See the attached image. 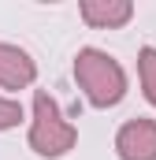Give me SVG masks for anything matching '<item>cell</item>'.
I'll return each instance as SVG.
<instances>
[{
  "label": "cell",
  "mask_w": 156,
  "mask_h": 160,
  "mask_svg": "<svg viewBox=\"0 0 156 160\" xmlns=\"http://www.w3.org/2000/svg\"><path fill=\"white\" fill-rule=\"evenodd\" d=\"M75 78L93 108H112L126 93V71L100 48H82L75 56Z\"/></svg>",
  "instance_id": "cell-1"
},
{
  "label": "cell",
  "mask_w": 156,
  "mask_h": 160,
  "mask_svg": "<svg viewBox=\"0 0 156 160\" xmlns=\"http://www.w3.org/2000/svg\"><path fill=\"white\" fill-rule=\"evenodd\" d=\"M78 142V130L75 123H67L60 116L56 101L37 89L34 93V127H30V149L41 153V157H63L71 145Z\"/></svg>",
  "instance_id": "cell-2"
},
{
  "label": "cell",
  "mask_w": 156,
  "mask_h": 160,
  "mask_svg": "<svg viewBox=\"0 0 156 160\" xmlns=\"http://www.w3.org/2000/svg\"><path fill=\"white\" fill-rule=\"evenodd\" d=\"M119 160H156V123L153 119H130L115 134Z\"/></svg>",
  "instance_id": "cell-3"
},
{
  "label": "cell",
  "mask_w": 156,
  "mask_h": 160,
  "mask_svg": "<svg viewBox=\"0 0 156 160\" xmlns=\"http://www.w3.org/2000/svg\"><path fill=\"white\" fill-rule=\"evenodd\" d=\"M34 75H37L34 60H30L22 48L0 41V86H4V89H22V86L34 82Z\"/></svg>",
  "instance_id": "cell-4"
},
{
  "label": "cell",
  "mask_w": 156,
  "mask_h": 160,
  "mask_svg": "<svg viewBox=\"0 0 156 160\" xmlns=\"http://www.w3.org/2000/svg\"><path fill=\"white\" fill-rule=\"evenodd\" d=\"M134 15V4L126 0H115V4H97V0H85L82 4V19L97 30H112V26H123L126 19Z\"/></svg>",
  "instance_id": "cell-5"
},
{
  "label": "cell",
  "mask_w": 156,
  "mask_h": 160,
  "mask_svg": "<svg viewBox=\"0 0 156 160\" xmlns=\"http://www.w3.org/2000/svg\"><path fill=\"white\" fill-rule=\"evenodd\" d=\"M138 71H141V86H145V97L149 104H156V48H141L138 52Z\"/></svg>",
  "instance_id": "cell-6"
},
{
  "label": "cell",
  "mask_w": 156,
  "mask_h": 160,
  "mask_svg": "<svg viewBox=\"0 0 156 160\" xmlns=\"http://www.w3.org/2000/svg\"><path fill=\"white\" fill-rule=\"evenodd\" d=\"M19 119H22V108H19L15 101H4V97H0V130L15 127Z\"/></svg>",
  "instance_id": "cell-7"
}]
</instances>
